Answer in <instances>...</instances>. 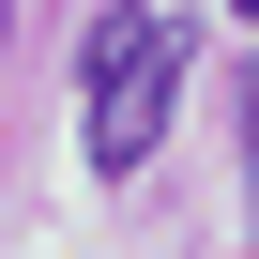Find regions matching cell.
Here are the masks:
<instances>
[{"label": "cell", "mask_w": 259, "mask_h": 259, "mask_svg": "<svg viewBox=\"0 0 259 259\" xmlns=\"http://www.w3.org/2000/svg\"><path fill=\"white\" fill-rule=\"evenodd\" d=\"M168 107H183V16L168 0H107L92 46H76V153H92V183H138L168 153Z\"/></svg>", "instance_id": "cell-1"}, {"label": "cell", "mask_w": 259, "mask_h": 259, "mask_svg": "<svg viewBox=\"0 0 259 259\" xmlns=\"http://www.w3.org/2000/svg\"><path fill=\"white\" fill-rule=\"evenodd\" d=\"M244 198H259V61H244Z\"/></svg>", "instance_id": "cell-2"}, {"label": "cell", "mask_w": 259, "mask_h": 259, "mask_svg": "<svg viewBox=\"0 0 259 259\" xmlns=\"http://www.w3.org/2000/svg\"><path fill=\"white\" fill-rule=\"evenodd\" d=\"M0 16H16V0H0Z\"/></svg>", "instance_id": "cell-3"}, {"label": "cell", "mask_w": 259, "mask_h": 259, "mask_svg": "<svg viewBox=\"0 0 259 259\" xmlns=\"http://www.w3.org/2000/svg\"><path fill=\"white\" fill-rule=\"evenodd\" d=\"M244 16H259V0H244Z\"/></svg>", "instance_id": "cell-4"}]
</instances>
